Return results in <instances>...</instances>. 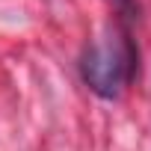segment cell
I'll use <instances>...</instances> for the list:
<instances>
[{
    "label": "cell",
    "mask_w": 151,
    "mask_h": 151,
    "mask_svg": "<svg viewBox=\"0 0 151 151\" xmlns=\"http://www.w3.org/2000/svg\"><path fill=\"white\" fill-rule=\"evenodd\" d=\"M139 65V53L133 47L130 30H122L119 39H101L86 47L80 59V74L86 86L101 98H119L124 83L133 80Z\"/></svg>",
    "instance_id": "1"
}]
</instances>
